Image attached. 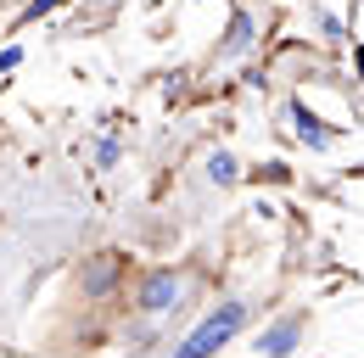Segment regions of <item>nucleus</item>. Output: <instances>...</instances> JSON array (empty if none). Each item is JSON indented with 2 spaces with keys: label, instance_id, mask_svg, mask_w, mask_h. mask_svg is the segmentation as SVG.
I'll return each mask as SVG.
<instances>
[{
  "label": "nucleus",
  "instance_id": "f257e3e1",
  "mask_svg": "<svg viewBox=\"0 0 364 358\" xmlns=\"http://www.w3.org/2000/svg\"><path fill=\"white\" fill-rule=\"evenodd\" d=\"M241 325H247V308H241V303H219V308H208V319L174 347V358H213L219 347H230V342L241 336Z\"/></svg>",
  "mask_w": 364,
  "mask_h": 358
},
{
  "label": "nucleus",
  "instance_id": "f03ea898",
  "mask_svg": "<svg viewBox=\"0 0 364 358\" xmlns=\"http://www.w3.org/2000/svg\"><path fill=\"white\" fill-rule=\"evenodd\" d=\"M180 291H185V280L174 274V268H151V274L140 280V291H135V308L157 319V313H168L174 303H180Z\"/></svg>",
  "mask_w": 364,
  "mask_h": 358
},
{
  "label": "nucleus",
  "instance_id": "7ed1b4c3",
  "mask_svg": "<svg viewBox=\"0 0 364 358\" xmlns=\"http://www.w3.org/2000/svg\"><path fill=\"white\" fill-rule=\"evenodd\" d=\"M297 342H303V319L286 313V319H274L269 330L258 336V353H264V358H291V353H297Z\"/></svg>",
  "mask_w": 364,
  "mask_h": 358
},
{
  "label": "nucleus",
  "instance_id": "20e7f679",
  "mask_svg": "<svg viewBox=\"0 0 364 358\" xmlns=\"http://www.w3.org/2000/svg\"><path fill=\"white\" fill-rule=\"evenodd\" d=\"M252 45H258V23H252V11H235L230 28H225L219 56H225V62H241V56H252Z\"/></svg>",
  "mask_w": 364,
  "mask_h": 358
},
{
  "label": "nucleus",
  "instance_id": "39448f33",
  "mask_svg": "<svg viewBox=\"0 0 364 358\" xmlns=\"http://www.w3.org/2000/svg\"><path fill=\"white\" fill-rule=\"evenodd\" d=\"M291 129H297V140H303L309 151H325V146H331V124L309 112V101H291Z\"/></svg>",
  "mask_w": 364,
  "mask_h": 358
},
{
  "label": "nucleus",
  "instance_id": "423d86ee",
  "mask_svg": "<svg viewBox=\"0 0 364 358\" xmlns=\"http://www.w3.org/2000/svg\"><path fill=\"white\" fill-rule=\"evenodd\" d=\"M118 274H124V258H118V252H101V258L85 268V291H90V297H107V291L118 286Z\"/></svg>",
  "mask_w": 364,
  "mask_h": 358
},
{
  "label": "nucleus",
  "instance_id": "0eeeda50",
  "mask_svg": "<svg viewBox=\"0 0 364 358\" xmlns=\"http://www.w3.org/2000/svg\"><path fill=\"white\" fill-rule=\"evenodd\" d=\"M208 179H213V185H235V179H241V163H235L230 151H208Z\"/></svg>",
  "mask_w": 364,
  "mask_h": 358
},
{
  "label": "nucleus",
  "instance_id": "6e6552de",
  "mask_svg": "<svg viewBox=\"0 0 364 358\" xmlns=\"http://www.w3.org/2000/svg\"><path fill=\"white\" fill-rule=\"evenodd\" d=\"M118 157H124V146H118V134H107V140L95 146V163H101V168H112Z\"/></svg>",
  "mask_w": 364,
  "mask_h": 358
},
{
  "label": "nucleus",
  "instance_id": "1a4fd4ad",
  "mask_svg": "<svg viewBox=\"0 0 364 358\" xmlns=\"http://www.w3.org/2000/svg\"><path fill=\"white\" fill-rule=\"evenodd\" d=\"M68 0H28V11H23V23H40V17H50V11H62Z\"/></svg>",
  "mask_w": 364,
  "mask_h": 358
},
{
  "label": "nucleus",
  "instance_id": "9d476101",
  "mask_svg": "<svg viewBox=\"0 0 364 358\" xmlns=\"http://www.w3.org/2000/svg\"><path fill=\"white\" fill-rule=\"evenodd\" d=\"M252 179H269V185H291V168H286V163H264V168H258Z\"/></svg>",
  "mask_w": 364,
  "mask_h": 358
},
{
  "label": "nucleus",
  "instance_id": "9b49d317",
  "mask_svg": "<svg viewBox=\"0 0 364 358\" xmlns=\"http://www.w3.org/2000/svg\"><path fill=\"white\" fill-rule=\"evenodd\" d=\"M319 34H325V40H348V28H342V17H331V11H319Z\"/></svg>",
  "mask_w": 364,
  "mask_h": 358
},
{
  "label": "nucleus",
  "instance_id": "f8f14e48",
  "mask_svg": "<svg viewBox=\"0 0 364 358\" xmlns=\"http://www.w3.org/2000/svg\"><path fill=\"white\" fill-rule=\"evenodd\" d=\"M17 67H23V45H6L0 50V73H17Z\"/></svg>",
  "mask_w": 364,
  "mask_h": 358
},
{
  "label": "nucleus",
  "instance_id": "ddd939ff",
  "mask_svg": "<svg viewBox=\"0 0 364 358\" xmlns=\"http://www.w3.org/2000/svg\"><path fill=\"white\" fill-rule=\"evenodd\" d=\"M353 62H359V79H364V45H353Z\"/></svg>",
  "mask_w": 364,
  "mask_h": 358
}]
</instances>
